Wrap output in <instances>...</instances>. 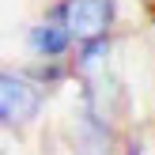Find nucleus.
<instances>
[{"label": "nucleus", "instance_id": "obj_1", "mask_svg": "<svg viewBox=\"0 0 155 155\" xmlns=\"http://www.w3.org/2000/svg\"><path fill=\"white\" fill-rule=\"evenodd\" d=\"M61 23L72 34V42H95L110 38L114 27V0H64L61 4Z\"/></svg>", "mask_w": 155, "mask_h": 155}, {"label": "nucleus", "instance_id": "obj_2", "mask_svg": "<svg viewBox=\"0 0 155 155\" xmlns=\"http://www.w3.org/2000/svg\"><path fill=\"white\" fill-rule=\"evenodd\" d=\"M42 106V91L30 80L0 72V125H27Z\"/></svg>", "mask_w": 155, "mask_h": 155}, {"label": "nucleus", "instance_id": "obj_3", "mask_svg": "<svg viewBox=\"0 0 155 155\" xmlns=\"http://www.w3.org/2000/svg\"><path fill=\"white\" fill-rule=\"evenodd\" d=\"M30 49L38 53V57H64L68 49H72V34L64 30V23H57V19H45V23H38L34 30H30Z\"/></svg>", "mask_w": 155, "mask_h": 155}]
</instances>
